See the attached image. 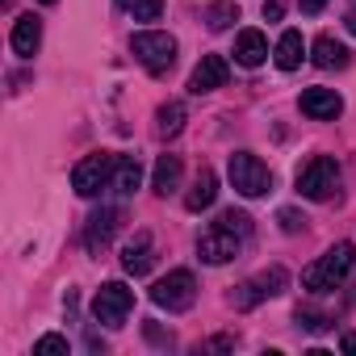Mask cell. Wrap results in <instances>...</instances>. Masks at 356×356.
<instances>
[{
    "label": "cell",
    "mask_w": 356,
    "mask_h": 356,
    "mask_svg": "<svg viewBox=\"0 0 356 356\" xmlns=\"http://www.w3.org/2000/svg\"><path fill=\"white\" fill-rule=\"evenodd\" d=\"M277 222H281V231H285V235H298V231H306V218H302L298 210H281V214H277Z\"/></svg>",
    "instance_id": "25"
},
{
    "label": "cell",
    "mask_w": 356,
    "mask_h": 356,
    "mask_svg": "<svg viewBox=\"0 0 356 356\" xmlns=\"http://www.w3.org/2000/svg\"><path fill=\"white\" fill-rule=\"evenodd\" d=\"M122 210L118 206H105V210H97L92 218H88V231H84V248L88 252H105L109 243H113V235L122 231Z\"/></svg>",
    "instance_id": "10"
},
{
    "label": "cell",
    "mask_w": 356,
    "mask_h": 356,
    "mask_svg": "<svg viewBox=\"0 0 356 356\" xmlns=\"http://www.w3.org/2000/svg\"><path fill=\"white\" fill-rule=\"evenodd\" d=\"M314 55V67H323V72H339V67H348V47L343 42H335L331 34H323V38H314V47H310Z\"/></svg>",
    "instance_id": "19"
},
{
    "label": "cell",
    "mask_w": 356,
    "mask_h": 356,
    "mask_svg": "<svg viewBox=\"0 0 356 356\" xmlns=\"http://www.w3.org/2000/svg\"><path fill=\"white\" fill-rule=\"evenodd\" d=\"M298 323L310 327V331H323V327H327V318H323V314H310V310H298Z\"/></svg>",
    "instance_id": "26"
},
{
    "label": "cell",
    "mask_w": 356,
    "mask_h": 356,
    "mask_svg": "<svg viewBox=\"0 0 356 356\" xmlns=\"http://www.w3.org/2000/svg\"><path fill=\"white\" fill-rule=\"evenodd\" d=\"M339 348H343V352H356V331H348V335L339 339Z\"/></svg>",
    "instance_id": "29"
},
{
    "label": "cell",
    "mask_w": 356,
    "mask_h": 356,
    "mask_svg": "<svg viewBox=\"0 0 356 356\" xmlns=\"http://www.w3.org/2000/svg\"><path fill=\"white\" fill-rule=\"evenodd\" d=\"M206 22H210L214 34H222V30H231V22H239V9L231 5V0H218V5L206 9Z\"/></svg>",
    "instance_id": "22"
},
{
    "label": "cell",
    "mask_w": 356,
    "mask_h": 356,
    "mask_svg": "<svg viewBox=\"0 0 356 356\" xmlns=\"http://www.w3.org/2000/svg\"><path fill=\"white\" fill-rule=\"evenodd\" d=\"M285 17V0H264V22H281Z\"/></svg>",
    "instance_id": "27"
},
{
    "label": "cell",
    "mask_w": 356,
    "mask_h": 356,
    "mask_svg": "<svg viewBox=\"0 0 356 356\" xmlns=\"http://www.w3.org/2000/svg\"><path fill=\"white\" fill-rule=\"evenodd\" d=\"M227 76H231V63L222 59V55H202V63L193 67V76H189V92H214V88H222L227 84Z\"/></svg>",
    "instance_id": "11"
},
{
    "label": "cell",
    "mask_w": 356,
    "mask_h": 356,
    "mask_svg": "<svg viewBox=\"0 0 356 356\" xmlns=\"http://www.w3.org/2000/svg\"><path fill=\"white\" fill-rule=\"evenodd\" d=\"M293 185H298L302 197H310V202H327V197L335 193V185H339V168H335L331 155H310V159L298 168Z\"/></svg>",
    "instance_id": "3"
},
{
    "label": "cell",
    "mask_w": 356,
    "mask_h": 356,
    "mask_svg": "<svg viewBox=\"0 0 356 356\" xmlns=\"http://www.w3.org/2000/svg\"><path fill=\"white\" fill-rule=\"evenodd\" d=\"M185 101H168V105H159V113H155V130L163 134V138H172V134H181V126H185Z\"/></svg>",
    "instance_id": "21"
},
{
    "label": "cell",
    "mask_w": 356,
    "mask_h": 356,
    "mask_svg": "<svg viewBox=\"0 0 356 356\" xmlns=\"http://www.w3.org/2000/svg\"><path fill=\"white\" fill-rule=\"evenodd\" d=\"M9 42H13V51H17L22 59H30V55L42 47V22H38L34 13L17 17V22H13V34H9Z\"/></svg>",
    "instance_id": "14"
},
{
    "label": "cell",
    "mask_w": 356,
    "mask_h": 356,
    "mask_svg": "<svg viewBox=\"0 0 356 356\" xmlns=\"http://www.w3.org/2000/svg\"><path fill=\"white\" fill-rule=\"evenodd\" d=\"M214 197H218V176H214V168H202V172L193 176V189L185 193V206L197 214V210H210Z\"/></svg>",
    "instance_id": "16"
},
{
    "label": "cell",
    "mask_w": 356,
    "mask_h": 356,
    "mask_svg": "<svg viewBox=\"0 0 356 356\" xmlns=\"http://www.w3.org/2000/svg\"><path fill=\"white\" fill-rule=\"evenodd\" d=\"M159 13H163V0H134L130 5L134 22H159Z\"/></svg>",
    "instance_id": "23"
},
{
    "label": "cell",
    "mask_w": 356,
    "mask_h": 356,
    "mask_svg": "<svg viewBox=\"0 0 356 356\" xmlns=\"http://www.w3.org/2000/svg\"><path fill=\"white\" fill-rule=\"evenodd\" d=\"M113 163H118L113 151H92V155H84V159L72 168V189H76L80 197H97V193H105L109 181H113Z\"/></svg>",
    "instance_id": "6"
},
{
    "label": "cell",
    "mask_w": 356,
    "mask_h": 356,
    "mask_svg": "<svg viewBox=\"0 0 356 356\" xmlns=\"http://www.w3.org/2000/svg\"><path fill=\"white\" fill-rule=\"evenodd\" d=\"M130 310H134V289H126L122 281H105L97 289V298H92V314L105 327H122Z\"/></svg>",
    "instance_id": "8"
},
{
    "label": "cell",
    "mask_w": 356,
    "mask_h": 356,
    "mask_svg": "<svg viewBox=\"0 0 356 356\" xmlns=\"http://www.w3.org/2000/svg\"><path fill=\"white\" fill-rule=\"evenodd\" d=\"M323 5H327V0H302V13L314 17V13H323Z\"/></svg>",
    "instance_id": "28"
},
{
    "label": "cell",
    "mask_w": 356,
    "mask_h": 356,
    "mask_svg": "<svg viewBox=\"0 0 356 356\" xmlns=\"http://www.w3.org/2000/svg\"><path fill=\"white\" fill-rule=\"evenodd\" d=\"M55 352H67V339L63 335H42L34 343V356H55Z\"/></svg>",
    "instance_id": "24"
},
{
    "label": "cell",
    "mask_w": 356,
    "mask_h": 356,
    "mask_svg": "<svg viewBox=\"0 0 356 356\" xmlns=\"http://www.w3.org/2000/svg\"><path fill=\"white\" fill-rule=\"evenodd\" d=\"M42 5H55V0H42Z\"/></svg>",
    "instance_id": "32"
},
{
    "label": "cell",
    "mask_w": 356,
    "mask_h": 356,
    "mask_svg": "<svg viewBox=\"0 0 356 356\" xmlns=\"http://www.w3.org/2000/svg\"><path fill=\"white\" fill-rule=\"evenodd\" d=\"M227 172H231L235 193H243V197H264V193L273 189V172H268V163H264L260 155H252V151H235L231 163H227Z\"/></svg>",
    "instance_id": "5"
},
{
    "label": "cell",
    "mask_w": 356,
    "mask_h": 356,
    "mask_svg": "<svg viewBox=\"0 0 356 356\" xmlns=\"http://www.w3.org/2000/svg\"><path fill=\"white\" fill-rule=\"evenodd\" d=\"M118 5H126V9H130V5H134V0H118Z\"/></svg>",
    "instance_id": "31"
},
{
    "label": "cell",
    "mask_w": 356,
    "mask_h": 356,
    "mask_svg": "<svg viewBox=\"0 0 356 356\" xmlns=\"http://www.w3.org/2000/svg\"><path fill=\"white\" fill-rule=\"evenodd\" d=\"M285 285H289V273H285L281 264H273V268L256 273L252 281H243V285L231 293V302H235V310H252V306H260L264 298H277Z\"/></svg>",
    "instance_id": "7"
},
{
    "label": "cell",
    "mask_w": 356,
    "mask_h": 356,
    "mask_svg": "<svg viewBox=\"0 0 356 356\" xmlns=\"http://www.w3.org/2000/svg\"><path fill=\"white\" fill-rule=\"evenodd\" d=\"M264 59H268V38L260 30H243L235 38V63L239 67H260Z\"/></svg>",
    "instance_id": "15"
},
{
    "label": "cell",
    "mask_w": 356,
    "mask_h": 356,
    "mask_svg": "<svg viewBox=\"0 0 356 356\" xmlns=\"http://www.w3.org/2000/svg\"><path fill=\"white\" fill-rule=\"evenodd\" d=\"M151 264H155L151 235H147V231H138V235L122 248V268H126L130 277H147V273H151Z\"/></svg>",
    "instance_id": "13"
},
{
    "label": "cell",
    "mask_w": 356,
    "mask_h": 356,
    "mask_svg": "<svg viewBox=\"0 0 356 356\" xmlns=\"http://www.w3.org/2000/svg\"><path fill=\"white\" fill-rule=\"evenodd\" d=\"M302 55H306L302 34H298V30H285V34H281V42H277V51H273L277 67H281V72H293V67L302 63Z\"/></svg>",
    "instance_id": "20"
},
{
    "label": "cell",
    "mask_w": 356,
    "mask_h": 356,
    "mask_svg": "<svg viewBox=\"0 0 356 356\" xmlns=\"http://www.w3.org/2000/svg\"><path fill=\"white\" fill-rule=\"evenodd\" d=\"M151 302H155L159 310H168V314L189 310V306L197 302V281H193V273H189V268H172L168 277H159V281L151 285Z\"/></svg>",
    "instance_id": "4"
},
{
    "label": "cell",
    "mask_w": 356,
    "mask_h": 356,
    "mask_svg": "<svg viewBox=\"0 0 356 356\" xmlns=\"http://www.w3.org/2000/svg\"><path fill=\"white\" fill-rule=\"evenodd\" d=\"M348 30H352V34H356V17H348Z\"/></svg>",
    "instance_id": "30"
},
{
    "label": "cell",
    "mask_w": 356,
    "mask_h": 356,
    "mask_svg": "<svg viewBox=\"0 0 356 356\" xmlns=\"http://www.w3.org/2000/svg\"><path fill=\"white\" fill-rule=\"evenodd\" d=\"M138 181H143V163H138L134 155H118V163H113V181H109V189H113L118 197H130V193L138 189Z\"/></svg>",
    "instance_id": "18"
},
{
    "label": "cell",
    "mask_w": 356,
    "mask_h": 356,
    "mask_svg": "<svg viewBox=\"0 0 356 356\" xmlns=\"http://www.w3.org/2000/svg\"><path fill=\"white\" fill-rule=\"evenodd\" d=\"M348 5H356V0H348Z\"/></svg>",
    "instance_id": "33"
},
{
    "label": "cell",
    "mask_w": 356,
    "mask_h": 356,
    "mask_svg": "<svg viewBox=\"0 0 356 356\" xmlns=\"http://www.w3.org/2000/svg\"><path fill=\"white\" fill-rule=\"evenodd\" d=\"M239 248H243V235H235V231L222 227V222H210V227L202 231V239H197V256H202L206 264H227V260H235Z\"/></svg>",
    "instance_id": "9"
},
{
    "label": "cell",
    "mask_w": 356,
    "mask_h": 356,
    "mask_svg": "<svg viewBox=\"0 0 356 356\" xmlns=\"http://www.w3.org/2000/svg\"><path fill=\"white\" fill-rule=\"evenodd\" d=\"M352 264H356V243H335L331 252H323L306 273H302V285L310 289V293H327V289H335L348 273H352Z\"/></svg>",
    "instance_id": "1"
},
{
    "label": "cell",
    "mask_w": 356,
    "mask_h": 356,
    "mask_svg": "<svg viewBox=\"0 0 356 356\" xmlns=\"http://www.w3.org/2000/svg\"><path fill=\"white\" fill-rule=\"evenodd\" d=\"M130 55L151 72V76H163L172 63H176V38L163 34V30H138L130 38Z\"/></svg>",
    "instance_id": "2"
},
{
    "label": "cell",
    "mask_w": 356,
    "mask_h": 356,
    "mask_svg": "<svg viewBox=\"0 0 356 356\" xmlns=\"http://www.w3.org/2000/svg\"><path fill=\"white\" fill-rule=\"evenodd\" d=\"M151 189H155L159 197H168V193L181 189V155H159V159H155Z\"/></svg>",
    "instance_id": "17"
},
{
    "label": "cell",
    "mask_w": 356,
    "mask_h": 356,
    "mask_svg": "<svg viewBox=\"0 0 356 356\" xmlns=\"http://www.w3.org/2000/svg\"><path fill=\"white\" fill-rule=\"evenodd\" d=\"M298 105H302V113L314 118V122H335V118L343 113V97H339L335 88H306Z\"/></svg>",
    "instance_id": "12"
}]
</instances>
